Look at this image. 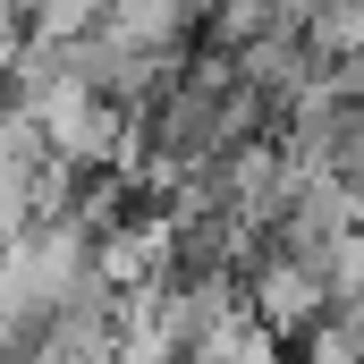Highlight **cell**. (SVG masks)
<instances>
[{
	"instance_id": "obj_3",
	"label": "cell",
	"mask_w": 364,
	"mask_h": 364,
	"mask_svg": "<svg viewBox=\"0 0 364 364\" xmlns=\"http://www.w3.org/2000/svg\"><path fill=\"white\" fill-rule=\"evenodd\" d=\"M34 364H77V356H68V348H51V356H34Z\"/></svg>"
},
{
	"instance_id": "obj_1",
	"label": "cell",
	"mask_w": 364,
	"mask_h": 364,
	"mask_svg": "<svg viewBox=\"0 0 364 364\" xmlns=\"http://www.w3.org/2000/svg\"><path fill=\"white\" fill-rule=\"evenodd\" d=\"M263 305H272V322H288V314H305V305H314V279H305V272H288V263H279V272L263 279Z\"/></svg>"
},
{
	"instance_id": "obj_2",
	"label": "cell",
	"mask_w": 364,
	"mask_h": 364,
	"mask_svg": "<svg viewBox=\"0 0 364 364\" xmlns=\"http://www.w3.org/2000/svg\"><path fill=\"white\" fill-rule=\"evenodd\" d=\"M220 364H272V339H246V331L229 339V331H220Z\"/></svg>"
}]
</instances>
